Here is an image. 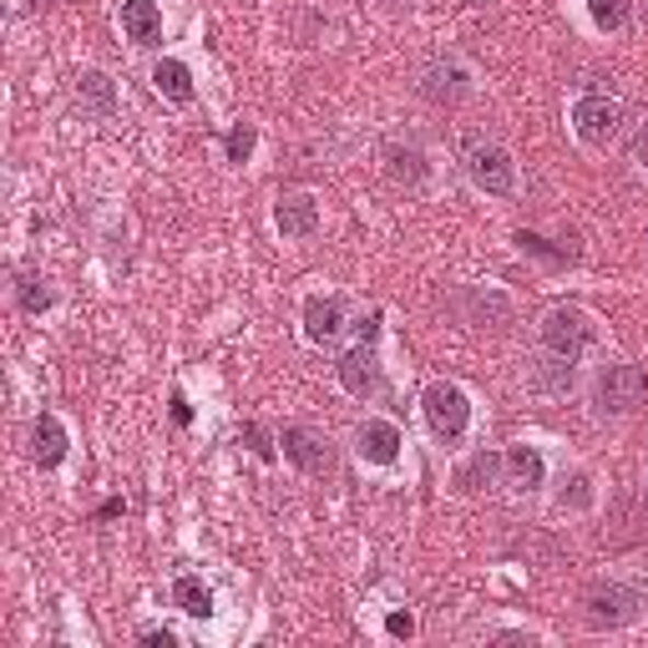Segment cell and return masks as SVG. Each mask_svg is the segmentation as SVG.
<instances>
[{
    "label": "cell",
    "instance_id": "cell-1",
    "mask_svg": "<svg viewBox=\"0 0 648 648\" xmlns=\"http://www.w3.org/2000/svg\"><path fill=\"white\" fill-rule=\"evenodd\" d=\"M638 609H644V593L628 582H593L582 593V618L593 628H623V623L638 618Z\"/></svg>",
    "mask_w": 648,
    "mask_h": 648
},
{
    "label": "cell",
    "instance_id": "cell-2",
    "mask_svg": "<svg viewBox=\"0 0 648 648\" xmlns=\"http://www.w3.org/2000/svg\"><path fill=\"white\" fill-rule=\"evenodd\" d=\"M425 421H431V431H436L441 441H462L466 436V425H471V400H466L462 385H451V380H436V385H425Z\"/></svg>",
    "mask_w": 648,
    "mask_h": 648
},
{
    "label": "cell",
    "instance_id": "cell-3",
    "mask_svg": "<svg viewBox=\"0 0 648 648\" xmlns=\"http://www.w3.org/2000/svg\"><path fill=\"white\" fill-rule=\"evenodd\" d=\"M644 396H648V375L638 365H609L593 385V406L603 416H628V410L644 406Z\"/></svg>",
    "mask_w": 648,
    "mask_h": 648
},
{
    "label": "cell",
    "instance_id": "cell-4",
    "mask_svg": "<svg viewBox=\"0 0 648 648\" xmlns=\"http://www.w3.org/2000/svg\"><path fill=\"white\" fill-rule=\"evenodd\" d=\"M593 319L582 315V309H553V315L543 319V344L553 350V355L562 360H578L588 344H593Z\"/></svg>",
    "mask_w": 648,
    "mask_h": 648
},
{
    "label": "cell",
    "instance_id": "cell-5",
    "mask_svg": "<svg viewBox=\"0 0 648 648\" xmlns=\"http://www.w3.org/2000/svg\"><path fill=\"white\" fill-rule=\"evenodd\" d=\"M466 172H471V183H477L481 193H491V198H507L516 187V168L502 147H471V152H466Z\"/></svg>",
    "mask_w": 648,
    "mask_h": 648
},
{
    "label": "cell",
    "instance_id": "cell-6",
    "mask_svg": "<svg viewBox=\"0 0 648 648\" xmlns=\"http://www.w3.org/2000/svg\"><path fill=\"white\" fill-rule=\"evenodd\" d=\"M572 122H578V137L588 147H609L613 137H618V102H609V96H582L578 106H572Z\"/></svg>",
    "mask_w": 648,
    "mask_h": 648
},
{
    "label": "cell",
    "instance_id": "cell-7",
    "mask_svg": "<svg viewBox=\"0 0 648 648\" xmlns=\"http://www.w3.org/2000/svg\"><path fill=\"white\" fill-rule=\"evenodd\" d=\"M334 375H340V385L350 390V396H360V400H371V396H380V360L365 350V340L350 350V355H340V365H334Z\"/></svg>",
    "mask_w": 648,
    "mask_h": 648
},
{
    "label": "cell",
    "instance_id": "cell-8",
    "mask_svg": "<svg viewBox=\"0 0 648 648\" xmlns=\"http://www.w3.org/2000/svg\"><path fill=\"white\" fill-rule=\"evenodd\" d=\"M278 446H284V456H289L299 471H309V477H325V471H330V446H325V436L309 431V425H289Z\"/></svg>",
    "mask_w": 648,
    "mask_h": 648
},
{
    "label": "cell",
    "instance_id": "cell-9",
    "mask_svg": "<svg viewBox=\"0 0 648 648\" xmlns=\"http://www.w3.org/2000/svg\"><path fill=\"white\" fill-rule=\"evenodd\" d=\"M274 224L284 239H309L319 228V203L309 193H278L274 203Z\"/></svg>",
    "mask_w": 648,
    "mask_h": 648
},
{
    "label": "cell",
    "instance_id": "cell-10",
    "mask_svg": "<svg viewBox=\"0 0 648 648\" xmlns=\"http://www.w3.org/2000/svg\"><path fill=\"white\" fill-rule=\"evenodd\" d=\"M466 71L462 67H451V61H436V67H425V81H421V92H425V102H436V106H446V102H462L466 96Z\"/></svg>",
    "mask_w": 648,
    "mask_h": 648
},
{
    "label": "cell",
    "instance_id": "cell-11",
    "mask_svg": "<svg viewBox=\"0 0 648 648\" xmlns=\"http://www.w3.org/2000/svg\"><path fill=\"white\" fill-rule=\"evenodd\" d=\"M360 456H365V462H396L400 456V431H396V421H365L360 425Z\"/></svg>",
    "mask_w": 648,
    "mask_h": 648
},
{
    "label": "cell",
    "instance_id": "cell-12",
    "mask_svg": "<svg viewBox=\"0 0 648 648\" xmlns=\"http://www.w3.org/2000/svg\"><path fill=\"white\" fill-rule=\"evenodd\" d=\"M385 172H390L396 183H406V187H421L425 178H431V162H425L421 147L396 143V147H385Z\"/></svg>",
    "mask_w": 648,
    "mask_h": 648
},
{
    "label": "cell",
    "instance_id": "cell-13",
    "mask_svg": "<svg viewBox=\"0 0 648 648\" xmlns=\"http://www.w3.org/2000/svg\"><path fill=\"white\" fill-rule=\"evenodd\" d=\"M67 425L56 421V416H41L36 431H31V456H36L41 466H61V456H67Z\"/></svg>",
    "mask_w": 648,
    "mask_h": 648
},
{
    "label": "cell",
    "instance_id": "cell-14",
    "mask_svg": "<svg viewBox=\"0 0 648 648\" xmlns=\"http://www.w3.org/2000/svg\"><path fill=\"white\" fill-rule=\"evenodd\" d=\"M122 31H127L137 46H152V41L162 36V11L152 0H127V5H122Z\"/></svg>",
    "mask_w": 648,
    "mask_h": 648
},
{
    "label": "cell",
    "instance_id": "cell-15",
    "mask_svg": "<svg viewBox=\"0 0 648 648\" xmlns=\"http://www.w3.org/2000/svg\"><path fill=\"white\" fill-rule=\"evenodd\" d=\"M340 330H344L340 299H309V305H305V334H309V340H315V344H330Z\"/></svg>",
    "mask_w": 648,
    "mask_h": 648
},
{
    "label": "cell",
    "instance_id": "cell-16",
    "mask_svg": "<svg viewBox=\"0 0 648 648\" xmlns=\"http://www.w3.org/2000/svg\"><path fill=\"white\" fill-rule=\"evenodd\" d=\"M543 451L537 446H512L507 451V481H512L516 491H532V487H543Z\"/></svg>",
    "mask_w": 648,
    "mask_h": 648
},
{
    "label": "cell",
    "instance_id": "cell-17",
    "mask_svg": "<svg viewBox=\"0 0 648 648\" xmlns=\"http://www.w3.org/2000/svg\"><path fill=\"white\" fill-rule=\"evenodd\" d=\"M172 603L187 613V618H208L213 613V593L203 578H178L172 582Z\"/></svg>",
    "mask_w": 648,
    "mask_h": 648
},
{
    "label": "cell",
    "instance_id": "cell-18",
    "mask_svg": "<svg viewBox=\"0 0 648 648\" xmlns=\"http://www.w3.org/2000/svg\"><path fill=\"white\" fill-rule=\"evenodd\" d=\"M152 81H158V92L168 96V102H193V71H187L183 61H158Z\"/></svg>",
    "mask_w": 648,
    "mask_h": 648
},
{
    "label": "cell",
    "instance_id": "cell-19",
    "mask_svg": "<svg viewBox=\"0 0 648 648\" xmlns=\"http://www.w3.org/2000/svg\"><path fill=\"white\" fill-rule=\"evenodd\" d=\"M532 385H537V390H547V396L568 390V385H572V360H562V355H553V350H547V360H537V371H532Z\"/></svg>",
    "mask_w": 648,
    "mask_h": 648
},
{
    "label": "cell",
    "instance_id": "cell-20",
    "mask_svg": "<svg viewBox=\"0 0 648 648\" xmlns=\"http://www.w3.org/2000/svg\"><path fill=\"white\" fill-rule=\"evenodd\" d=\"M77 96H81V106H87V112H96V117H106V112H112V102H117V96H112V81H106L102 71H87V77H77Z\"/></svg>",
    "mask_w": 648,
    "mask_h": 648
},
{
    "label": "cell",
    "instance_id": "cell-21",
    "mask_svg": "<svg viewBox=\"0 0 648 648\" xmlns=\"http://www.w3.org/2000/svg\"><path fill=\"white\" fill-rule=\"evenodd\" d=\"M628 0H588V15H593V26L598 31H623L628 26Z\"/></svg>",
    "mask_w": 648,
    "mask_h": 648
},
{
    "label": "cell",
    "instance_id": "cell-22",
    "mask_svg": "<svg viewBox=\"0 0 648 648\" xmlns=\"http://www.w3.org/2000/svg\"><path fill=\"white\" fill-rule=\"evenodd\" d=\"M557 502L572 507V512H578V507H588V502H593V477H588V471H572V477H562V497H557Z\"/></svg>",
    "mask_w": 648,
    "mask_h": 648
},
{
    "label": "cell",
    "instance_id": "cell-23",
    "mask_svg": "<svg viewBox=\"0 0 648 648\" xmlns=\"http://www.w3.org/2000/svg\"><path fill=\"white\" fill-rule=\"evenodd\" d=\"M228 162H249L253 158V147H259V133H253L249 122H239V127H234V133H228Z\"/></svg>",
    "mask_w": 648,
    "mask_h": 648
},
{
    "label": "cell",
    "instance_id": "cell-24",
    "mask_svg": "<svg viewBox=\"0 0 648 648\" xmlns=\"http://www.w3.org/2000/svg\"><path fill=\"white\" fill-rule=\"evenodd\" d=\"M15 299H21V309H31V315H41V309H52V289H46L41 278H21V289H15Z\"/></svg>",
    "mask_w": 648,
    "mask_h": 648
},
{
    "label": "cell",
    "instance_id": "cell-25",
    "mask_svg": "<svg viewBox=\"0 0 648 648\" xmlns=\"http://www.w3.org/2000/svg\"><path fill=\"white\" fill-rule=\"evenodd\" d=\"M516 243H522L527 253H537V259H553V264H568V259H572L568 249H553V243L537 239V234H516Z\"/></svg>",
    "mask_w": 648,
    "mask_h": 648
},
{
    "label": "cell",
    "instance_id": "cell-26",
    "mask_svg": "<svg viewBox=\"0 0 648 648\" xmlns=\"http://www.w3.org/2000/svg\"><path fill=\"white\" fill-rule=\"evenodd\" d=\"M491 466H497L491 456H477L471 466H462V477H456V481H462L466 491H477V481H487V477H491Z\"/></svg>",
    "mask_w": 648,
    "mask_h": 648
},
{
    "label": "cell",
    "instance_id": "cell-27",
    "mask_svg": "<svg viewBox=\"0 0 648 648\" xmlns=\"http://www.w3.org/2000/svg\"><path fill=\"white\" fill-rule=\"evenodd\" d=\"M243 441H249V451L259 456V462H274V446H269L264 425H243Z\"/></svg>",
    "mask_w": 648,
    "mask_h": 648
},
{
    "label": "cell",
    "instance_id": "cell-28",
    "mask_svg": "<svg viewBox=\"0 0 648 648\" xmlns=\"http://www.w3.org/2000/svg\"><path fill=\"white\" fill-rule=\"evenodd\" d=\"M385 634L410 638V634H416V618H410V613H390V618H385Z\"/></svg>",
    "mask_w": 648,
    "mask_h": 648
},
{
    "label": "cell",
    "instance_id": "cell-29",
    "mask_svg": "<svg viewBox=\"0 0 648 648\" xmlns=\"http://www.w3.org/2000/svg\"><path fill=\"white\" fill-rule=\"evenodd\" d=\"M143 644H147V648H172L178 638H172L168 628H147V634H143Z\"/></svg>",
    "mask_w": 648,
    "mask_h": 648
},
{
    "label": "cell",
    "instance_id": "cell-30",
    "mask_svg": "<svg viewBox=\"0 0 648 648\" xmlns=\"http://www.w3.org/2000/svg\"><path fill=\"white\" fill-rule=\"evenodd\" d=\"M634 162H644L648 168V122L638 127V137H634Z\"/></svg>",
    "mask_w": 648,
    "mask_h": 648
},
{
    "label": "cell",
    "instance_id": "cell-31",
    "mask_svg": "<svg viewBox=\"0 0 648 648\" xmlns=\"http://www.w3.org/2000/svg\"><path fill=\"white\" fill-rule=\"evenodd\" d=\"M172 421H178V425H187V421H193V406H187L183 396H172Z\"/></svg>",
    "mask_w": 648,
    "mask_h": 648
},
{
    "label": "cell",
    "instance_id": "cell-32",
    "mask_svg": "<svg viewBox=\"0 0 648 648\" xmlns=\"http://www.w3.org/2000/svg\"><path fill=\"white\" fill-rule=\"evenodd\" d=\"M375 334H380V315H371V319H365V325H360V340H365V344H371Z\"/></svg>",
    "mask_w": 648,
    "mask_h": 648
},
{
    "label": "cell",
    "instance_id": "cell-33",
    "mask_svg": "<svg viewBox=\"0 0 648 648\" xmlns=\"http://www.w3.org/2000/svg\"><path fill=\"white\" fill-rule=\"evenodd\" d=\"M26 5H52V0H26Z\"/></svg>",
    "mask_w": 648,
    "mask_h": 648
},
{
    "label": "cell",
    "instance_id": "cell-34",
    "mask_svg": "<svg viewBox=\"0 0 648 648\" xmlns=\"http://www.w3.org/2000/svg\"><path fill=\"white\" fill-rule=\"evenodd\" d=\"M390 5H400V0H390Z\"/></svg>",
    "mask_w": 648,
    "mask_h": 648
}]
</instances>
